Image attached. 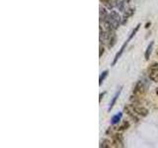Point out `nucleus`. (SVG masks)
<instances>
[{"mask_svg": "<svg viewBox=\"0 0 158 148\" xmlns=\"http://www.w3.org/2000/svg\"><path fill=\"white\" fill-rule=\"evenodd\" d=\"M132 106H133V109H135V113H137L138 116H139V117H146L148 115V110H147V109L144 108V107H142V106H140L139 104H135V103H133Z\"/></svg>", "mask_w": 158, "mask_h": 148, "instance_id": "5", "label": "nucleus"}, {"mask_svg": "<svg viewBox=\"0 0 158 148\" xmlns=\"http://www.w3.org/2000/svg\"><path fill=\"white\" fill-rule=\"evenodd\" d=\"M153 46H154V41H151L149 43V44L147 46L146 49H145V52H144V57L146 60H148L151 56V52H152V49H153Z\"/></svg>", "mask_w": 158, "mask_h": 148, "instance_id": "9", "label": "nucleus"}, {"mask_svg": "<svg viewBox=\"0 0 158 148\" xmlns=\"http://www.w3.org/2000/svg\"><path fill=\"white\" fill-rule=\"evenodd\" d=\"M104 22H107L114 30H117L118 27H120V25H122V18L120 16V14H118L117 11H111L108 15L107 20ZM100 23H102V22H100Z\"/></svg>", "mask_w": 158, "mask_h": 148, "instance_id": "2", "label": "nucleus"}, {"mask_svg": "<svg viewBox=\"0 0 158 148\" xmlns=\"http://www.w3.org/2000/svg\"><path fill=\"white\" fill-rule=\"evenodd\" d=\"M100 147L101 148L102 147H104V148H111V147H115V145H114L112 139H105V140H103L101 142Z\"/></svg>", "mask_w": 158, "mask_h": 148, "instance_id": "12", "label": "nucleus"}, {"mask_svg": "<svg viewBox=\"0 0 158 148\" xmlns=\"http://www.w3.org/2000/svg\"><path fill=\"white\" fill-rule=\"evenodd\" d=\"M140 26H141V24H137L136 26H135V28L132 30L131 31V33L130 34V36H128V38H127V39L123 43V46L121 47V48H120V51H118V52H117V54H116V56H115V58H114V60H113V62H112V66H114V65H116V63L118 62V58H120L121 56H122V54L123 53V51H125V49H126V47H127V44H128V43H130L131 39H132V38L135 36L136 35V33L138 32V30H139V28H140Z\"/></svg>", "mask_w": 158, "mask_h": 148, "instance_id": "1", "label": "nucleus"}, {"mask_svg": "<svg viewBox=\"0 0 158 148\" xmlns=\"http://www.w3.org/2000/svg\"><path fill=\"white\" fill-rule=\"evenodd\" d=\"M135 8H130V9H127V11L125 12V14H123V18H122V25H125L127 22V20L130 19L133 14H135Z\"/></svg>", "mask_w": 158, "mask_h": 148, "instance_id": "6", "label": "nucleus"}, {"mask_svg": "<svg viewBox=\"0 0 158 148\" xmlns=\"http://www.w3.org/2000/svg\"><path fill=\"white\" fill-rule=\"evenodd\" d=\"M122 90H123V87H120L118 88V90L116 92L115 94V96L113 97L112 99V101L110 102V105H109V108H108V112H111V110L114 108V106H115V104L117 103V100H118V98L120 97L121 95V93H122Z\"/></svg>", "mask_w": 158, "mask_h": 148, "instance_id": "7", "label": "nucleus"}, {"mask_svg": "<svg viewBox=\"0 0 158 148\" xmlns=\"http://www.w3.org/2000/svg\"><path fill=\"white\" fill-rule=\"evenodd\" d=\"M157 56H158V49H157Z\"/></svg>", "mask_w": 158, "mask_h": 148, "instance_id": "20", "label": "nucleus"}, {"mask_svg": "<svg viewBox=\"0 0 158 148\" xmlns=\"http://www.w3.org/2000/svg\"><path fill=\"white\" fill-rule=\"evenodd\" d=\"M149 25H150V23H147L146 24V26H145V28L147 29V28H149Z\"/></svg>", "mask_w": 158, "mask_h": 148, "instance_id": "18", "label": "nucleus"}, {"mask_svg": "<svg viewBox=\"0 0 158 148\" xmlns=\"http://www.w3.org/2000/svg\"><path fill=\"white\" fill-rule=\"evenodd\" d=\"M105 94H106V92H104V93H101L100 94V98H99V102H101L102 101V98L105 96Z\"/></svg>", "mask_w": 158, "mask_h": 148, "instance_id": "17", "label": "nucleus"}, {"mask_svg": "<svg viewBox=\"0 0 158 148\" xmlns=\"http://www.w3.org/2000/svg\"><path fill=\"white\" fill-rule=\"evenodd\" d=\"M100 2L109 10H112L114 7H115V4H114L113 0H100Z\"/></svg>", "mask_w": 158, "mask_h": 148, "instance_id": "13", "label": "nucleus"}, {"mask_svg": "<svg viewBox=\"0 0 158 148\" xmlns=\"http://www.w3.org/2000/svg\"><path fill=\"white\" fill-rule=\"evenodd\" d=\"M156 95L158 96V87L156 88Z\"/></svg>", "mask_w": 158, "mask_h": 148, "instance_id": "19", "label": "nucleus"}, {"mask_svg": "<svg viewBox=\"0 0 158 148\" xmlns=\"http://www.w3.org/2000/svg\"><path fill=\"white\" fill-rule=\"evenodd\" d=\"M104 49H105V48H104V47L102 46V43H100V52H99V57H102L104 51H105Z\"/></svg>", "mask_w": 158, "mask_h": 148, "instance_id": "16", "label": "nucleus"}, {"mask_svg": "<svg viewBox=\"0 0 158 148\" xmlns=\"http://www.w3.org/2000/svg\"><path fill=\"white\" fill-rule=\"evenodd\" d=\"M108 15H109V13L107 12L106 8L100 6V22L106 21L107 18H108Z\"/></svg>", "mask_w": 158, "mask_h": 148, "instance_id": "11", "label": "nucleus"}, {"mask_svg": "<svg viewBox=\"0 0 158 148\" xmlns=\"http://www.w3.org/2000/svg\"><path fill=\"white\" fill-rule=\"evenodd\" d=\"M122 117H123V113L122 112L117 113L116 115H114L111 118V125H118V123L122 121Z\"/></svg>", "mask_w": 158, "mask_h": 148, "instance_id": "8", "label": "nucleus"}, {"mask_svg": "<svg viewBox=\"0 0 158 148\" xmlns=\"http://www.w3.org/2000/svg\"><path fill=\"white\" fill-rule=\"evenodd\" d=\"M123 110H125V112L127 113V115L130 117L131 120H133L135 121H139V116L137 115V113H135V109H133V106L132 104H128V105H126L125 108H123Z\"/></svg>", "mask_w": 158, "mask_h": 148, "instance_id": "4", "label": "nucleus"}, {"mask_svg": "<svg viewBox=\"0 0 158 148\" xmlns=\"http://www.w3.org/2000/svg\"><path fill=\"white\" fill-rule=\"evenodd\" d=\"M148 77L153 82H158V62H152L148 66Z\"/></svg>", "mask_w": 158, "mask_h": 148, "instance_id": "3", "label": "nucleus"}, {"mask_svg": "<svg viewBox=\"0 0 158 148\" xmlns=\"http://www.w3.org/2000/svg\"><path fill=\"white\" fill-rule=\"evenodd\" d=\"M108 74H109V71L108 70H105V71H103L101 74H100V77H99V85H102V83L104 82V80L106 79V77L108 76Z\"/></svg>", "mask_w": 158, "mask_h": 148, "instance_id": "15", "label": "nucleus"}, {"mask_svg": "<svg viewBox=\"0 0 158 148\" xmlns=\"http://www.w3.org/2000/svg\"><path fill=\"white\" fill-rule=\"evenodd\" d=\"M126 0H113L114 4H115V7H117L120 11H125V4H126Z\"/></svg>", "mask_w": 158, "mask_h": 148, "instance_id": "10", "label": "nucleus"}, {"mask_svg": "<svg viewBox=\"0 0 158 148\" xmlns=\"http://www.w3.org/2000/svg\"><path fill=\"white\" fill-rule=\"evenodd\" d=\"M128 127H130V122H128L127 121H125L120 126H118V127L117 128V130H118V131H120V132H122V131H123V130H127Z\"/></svg>", "mask_w": 158, "mask_h": 148, "instance_id": "14", "label": "nucleus"}]
</instances>
